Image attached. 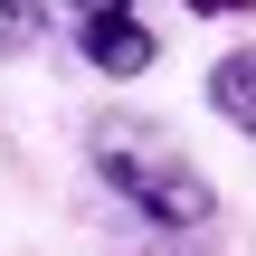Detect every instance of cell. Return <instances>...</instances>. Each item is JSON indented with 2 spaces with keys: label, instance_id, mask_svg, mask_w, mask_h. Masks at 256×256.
I'll return each mask as SVG.
<instances>
[{
  "label": "cell",
  "instance_id": "cell-1",
  "mask_svg": "<svg viewBox=\"0 0 256 256\" xmlns=\"http://www.w3.org/2000/svg\"><path fill=\"white\" fill-rule=\"evenodd\" d=\"M95 180H104L142 228H162V238H200V228L218 218V200H209V180L190 171V152H171V133H152V124H104V133H95Z\"/></svg>",
  "mask_w": 256,
  "mask_h": 256
},
{
  "label": "cell",
  "instance_id": "cell-2",
  "mask_svg": "<svg viewBox=\"0 0 256 256\" xmlns=\"http://www.w3.org/2000/svg\"><path fill=\"white\" fill-rule=\"evenodd\" d=\"M66 28H76V57L95 76H142L152 66V28L133 19V0H66Z\"/></svg>",
  "mask_w": 256,
  "mask_h": 256
},
{
  "label": "cell",
  "instance_id": "cell-3",
  "mask_svg": "<svg viewBox=\"0 0 256 256\" xmlns=\"http://www.w3.org/2000/svg\"><path fill=\"white\" fill-rule=\"evenodd\" d=\"M209 104H218L238 133H256V48H228V57L209 66Z\"/></svg>",
  "mask_w": 256,
  "mask_h": 256
},
{
  "label": "cell",
  "instance_id": "cell-4",
  "mask_svg": "<svg viewBox=\"0 0 256 256\" xmlns=\"http://www.w3.org/2000/svg\"><path fill=\"white\" fill-rule=\"evenodd\" d=\"M0 10H10V48H19L28 38V0H0Z\"/></svg>",
  "mask_w": 256,
  "mask_h": 256
},
{
  "label": "cell",
  "instance_id": "cell-5",
  "mask_svg": "<svg viewBox=\"0 0 256 256\" xmlns=\"http://www.w3.org/2000/svg\"><path fill=\"white\" fill-rule=\"evenodd\" d=\"M190 10H200V19H228V10H247V0H190Z\"/></svg>",
  "mask_w": 256,
  "mask_h": 256
}]
</instances>
